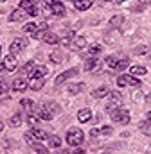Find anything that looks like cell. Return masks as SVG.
<instances>
[{
    "mask_svg": "<svg viewBox=\"0 0 151 154\" xmlns=\"http://www.w3.org/2000/svg\"><path fill=\"white\" fill-rule=\"evenodd\" d=\"M126 66H128V59H126V57H122L120 61L115 63V70H124Z\"/></svg>",
    "mask_w": 151,
    "mask_h": 154,
    "instance_id": "obj_34",
    "label": "cell"
},
{
    "mask_svg": "<svg viewBox=\"0 0 151 154\" xmlns=\"http://www.w3.org/2000/svg\"><path fill=\"white\" fill-rule=\"evenodd\" d=\"M7 99V84L5 82H0V100Z\"/></svg>",
    "mask_w": 151,
    "mask_h": 154,
    "instance_id": "obj_35",
    "label": "cell"
},
{
    "mask_svg": "<svg viewBox=\"0 0 151 154\" xmlns=\"http://www.w3.org/2000/svg\"><path fill=\"white\" fill-rule=\"evenodd\" d=\"M36 29H40V31H43V32H45V31H47V23H45V22H41Z\"/></svg>",
    "mask_w": 151,
    "mask_h": 154,
    "instance_id": "obj_44",
    "label": "cell"
},
{
    "mask_svg": "<svg viewBox=\"0 0 151 154\" xmlns=\"http://www.w3.org/2000/svg\"><path fill=\"white\" fill-rule=\"evenodd\" d=\"M122 22H124V18L120 14H115V16H112V20H110V27H119V25H122Z\"/></svg>",
    "mask_w": 151,
    "mask_h": 154,
    "instance_id": "obj_30",
    "label": "cell"
},
{
    "mask_svg": "<svg viewBox=\"0 0 151 154\" xmlns=\"http://www.w3.org/2000/svg\"><path fill=\"white\" fill-rule=\"evenodd\" d=\"M4 70H7V72H13L14 68H16V57H14V54H7L5 57H4Z\"/></svg>",
    "mask_w": 151,
    "mask_h": 154,
    "instance_id": "obj_6",
    "label": "cell"
},
{
    "mask_svg": "<svg viewBox=\"0 0 151 154\" xmlns=\"http://www.w3.org/2000/svg\"><path fill=\"white\" fill-rule=\"evenodd\" d=\"M104 61H106V65H108L110 68H115V63H117V57H115V56H108V57H106Z\"/></svg>",
    "mask_w": 151,
    "mask_h": 154,
    "instance_id": "obj_38",
    "label": "cell"
},
{
    "mask_svg": "<svg viewBox=\"0 0 151 154\" xmlns=\"http://www.w3.org/2000/svg\"><path fill=\"white\" fill-rule=\"evenodd\" d=\"M50 11H52V14H56V16H65V5L61 4V2H52L50 4Z\"/></svg>",
    "mask_w": 151,
    "mask_h": 154,
    "instance_id": "obj_10",
    "label": "cell"
},
{
    "mask_svg": "<svg viewBox=\"0 0 151 154\" xmlns=\"http://www.w3.org/2000/svg\"><path fill=\"white\" fill-rule=\"evenodd\" d=\"M40 2H41V4H43L45 7H50V4H52L54 0H40Z\"/></svg>",
    "mask_w": 151,
    "mask_h": 154,
    "instance_id": "obj_45",
    "label": "cell"
},
{
    "mask_svg": "<svg viewBox=\"0 0 151 154\" xmlns=\"http://www.w3.org/2000/svg\"><path fill=\"white\" fill-rule=\"evenodd\" d=\"M146 72H148V70H146L144 66H131V68H130V74H131V75H144Z\"/></svg>",
    "mask_w": 151,
    "mask_h": 154,
    "instance_id": "obj_29",
    "label": "cell"
},
{
    "mask_svg": "<svg viewBox=\"0 0 151 154\" xmlns=\"http://www.w3.org/2000/svg\"><path fill=\"white\" fill-rule=\"evenodd\" d=\"M9 125L11 127H20L22 125V115L20 113H14V115L9 118Z\"/></svg>",
    "mask_w": 151,
    "mask_h": 154,
    "instance_id": "obj_22",
    "label": "cell"
},
{
    "mask_svg": "<svg viewBox=\"0 0 151 154\" xmlns=\"http://www.w3.org/2000/svg\"><path fill=\"white\" fill-rule=\"evenodd\" d=\"M31 36L34 39H40V38H43V31H40V29H36L34 32H31Z\"/></svg>",
    "mask_w": 151,
    "mask_h": 154,
    "instance_id": "obj_42",
    "label": "cell"
},
{
    "mask_svg": "<svg viewBox=\"0 0 151 154\" xmlns=\"http://www.w3.org/2000/svg\"><path fill=\"white\" fill-rule=\"evenodd\" d=\"M43 84H45V77H31L29 79V88L33 91H40L43 88Z\"/></svg>",
    "mask_w": 151,
    "mask_h": 154,
    "instance_id": "obj_7",
    "label": "cell"
},
{
    "mask_svg": "<svg viewBox=\"0 0 151 154\" xmlns=\"http://www.w3.org/2000/svg\"><path fill=\"white\" fill-rule=\"evenodd\" d=\"M0 2H5V0H0Z\"/></svg>",
    "mask_w": 151,
    "mask_h": 154,
    "instance_id": "obj_50",
    "label": "cell"
},
{
    "mask_svg": "<svg viewBox=\"0 0 151 154\" xmlns=\"http://www.w3.org/2000/svg\"><path fill=\"white\" fill-rule=\"evenodd\" d=\"M38 118L36 115H33V113H27V124L31 125V127H34V125H38Z\"/></svg>",
    "mask_w": 151,
    "mask_h": 154,
    "instance_id": "obj_33",
    "label": "cell"
},
{
    "mask_svg": "<svg viewBox=\"0 0 151 154\" xmlns=\"http://www.w3.org/2000/svg\"><path fill=\"white\" fill-rule=\"evenodd\" d=\"M47 66H43V65H40V66H34L33 68V72H31V77H45L47 75Z\"/></svg>",
    "mask_w": 151,
    "mask_h": 154,
    "instance_id": "obj_20",
    "label": "cell"
},
{
    "mask_svg": "<svg viewBox=\"0 0 151 154\" xmlns=\"http://www.w3.org/2000/svg\"><path fill=\"white\" fill-rule=\"evenodd\" d=\"M77 75V68H70V70H65V72H61L59 75L56 77V81H54V84L56 86H59V84H63L65 81H69L70 77Z\"/></svg>",
    "mask_w": 151,
    "mask_h": 154,
    "instance_id": "obj_4",
    "label": "cell"
},
{
    "mask_svg": "<svg viewBox=\"0 0 151 154\" xmlns=\"http://www.w3.org/2000/svg\"><path fill=\"white\" fill-rule=\"evenodd\" d=\"M90 136H92V138H95V136H99V129H95V127H94V129L90 131Z\"/></svg>",
    "mask_w": 151,
    "mask_h": 154,
    "instance_id": "obj_43",
    "label": "cell"
},
{
    "mask_svg": "<svg viewBox=\"0 0 151 154\" xmlns=\"http://www.w3.org/2000/svg\"><path fill=\"white\" fill-rule=\"evenodd\" d=\"M117 86L119 88H124V86H128V82H126V77H124V74L120 77H117Z\"/></svg>",
    "mask_w": 151,
    "mask_h": 154,
    "instance_id": "obj_39",
    "label": "cell"
},
{
    "mask_svg": "<svg viewBox=\"0 0 151 154\" xmlns=\"http://www.w3.org/2000/svg\"><path fill=\"white\" fill-rule=\"evenodd\" d=\"M20 7H22V9H25V11H29L31 7H34V4H33L31 0H22V2H20Z\"/></svg>",
    "mask_w": 151,
    "mask_h": 154,
    "instance_id": "obj_37",
    "label": "cell"
},
{
    "mask_svg": "<svg viewBox=\"0 0 151 154\" xmlns=\"http://www.w3.org/2000/svg\"><path fill=\"white\" fill-rule=\"evenodd\" d=\"M31 147H33V151H36V152H41V154H47V152H49V149H47V147H43L41 143H38V140L33 143V145H31Z\"/></svg>",
    "mask_w": 151,
    "mask_h": 154,
    "instance_id": "obj_31",
    "label": "cell"
},
{
    "mask_svg": "<svg viewBox=\"0 0 151 154\" xmlns=\"http://www.w3.org/2000/svg\"><path fill=\"white\" fill-rule=\"evenodd\" d=\"M108 91H110V90H108L106 86H99L97 90H94V91H92V97H94V99H103V97H106V95H108Z\"/></svg>",
    "mask_w": 151,
    "mask_h": 154,
    "instance_id": "obj_19",
    "label": "cell"
},
{
    "mask_svg": "<svg viewBox=\"0 0 151 154\" xmlns=\"http://www.w3.org/2000/svg\"><path fill=\"white\" fill-rule=\"evenodd\" d=\"M25 9H22V7H18L16 11H13L11 13V16H9V22H20V20H24L25 18Z\"/></svg>",
    "mask_w": 151,
    "mask_h": 154,
    "instance_id": "obj_12",
    "label": "cell"
},
{
    "mask_svg": "<svg viewBox=\"0 0 151 154\" xmlns=\"http://www.w3.org/2000/svg\"><path fill=\"white\" fill-rule=\"evenodd\" d=\"M92 4H94V0H76L74 5L77 11H86V9H90L92 7Z\"/></svg>",
    "mask_w": 151,
    "mask_h": 154,
    "instance_id": "obj_15",
    "label": "cell"
},
{
    "mask_svg": "<svg viewBox=\"0 0 151 154\" xmlns=\"http://www.w3.org/2000/svg\"><path fill=\"white\" fill-rule=\"evenodd\" d=\"M0 57H2V45H0Z\"/></svg>",
    "mask_w": 151,
    "mask_h": 154,
    "instance_id": "obj_48",
    "label": "cell"
},
{
    "mask_svg": "<svg viewBox=\"0 0 151 154\" xmlns=\"http://www.w3.org/2000/svg\"><path fill=\"white\" fill-rule=\"evenodd\" d=\"M2 131H4V124L0 122V133H2Z\"/></svg>",
    "mask_w": 151,
    "mask_h": 154,
    "instance_id": "obj_47",
    "label": "cell"
},
{
    "mask_svg": "<svg viewBox=\"0 0 151 154\" xmlns=\"http://www.w3.org/2000/svg\"><path fill=\"white\" fill-rule=\"evenodd\" d=\"M104 2H113V0H104Z\"/></svg>",
    "mask_w": 151,
    "mask_h": 154,
    "instance_id": "obj_49",
    "label": "cell"
},
{
    "mask_svg": "<svg viewBox=\"0 0 151 154\" xmlns=\"http://www.w3.org/2000/svg\"><path fill=\"white\" fill-rule=\"evenodd\" d=\"M36 116L40 118V120H45V122H50L52 120V113H49V109L41 104L40 108H38V111H36Z\"/></svg>",
    "mask_w": 151,
    "mask_h": 154,
    "instance_id": "obj_9",
    "label": "cell"
},
{
    "mask_svg": "<svg viewBox=\"0 0 151 154\" xmlns=\"http://www.w3.org/2000/svg\"><path fill=\"white\" fill-rule=\"evenodd\" d=\"M124 77H126V82H128V84H131V86H135V88H139V86L142 84V82H140V79L133 77L131 74H130V75H124Z\"/></svg>",
    "mask_w": 151,
    "mask_h": 154,
    "instance_id": "obj_28",
    "label": "cell"
},
{
    "mask_svg": "<svg viewBox=\"0 0 151 154\" xmlns=\"http://www.w3.org/2000/svg\"><path fill=\"white\" fill-rule=\"evenodd\" d=\"M101 50H103L101 45H90V47H88V54H90V56H97Z\"/></svg>",
    "mask_w": 151,
    "mask_h": 154,
    "instance_id": "obj_32",
    "label": "cell"
},
{
    "mask_svg": "<svg viewBox=\"0 0 151 154\" xmlns=\"http://www.w3.org/2000/svg\"><path fill=\"white\" fill-rule=\"evenodd\" d=\"M2 70H4V63L0 61V72H2Z\"/></svg>",
    "mask_w": 151,
    "mask_h": 154,
    "instance_id": "obj_46",
    "label": "cell"
},
{
    "mask_svg": "<svg viewBox=\"0 0 151 154\" xmlns=\"http://www.w3.org/2000/svg\"><path fill=\"white\" fill-rule=\"evenodd\" d=\"M27 47V41L24 38H16V39H13V43H11V54H18V52H22L24 48Z\"/></svg>",
    "mask_w": 151,
    "mask_h": 154,
    "instance_id": "obj_5",
    "label": "cell"
},
{
    "mask_svg": "<svg viewBox=\"0 0 151 154\" xmlns=\"http://www.w3.org/2000/svg\"><path fill=\"white\" fill-rule=\"evenodd\" d=\"M97 66H99V61L95 59V56H90L85 61V70L86 72H94V70H97Z\"/></svg>",
    "mask_w": 151,
    "mask_h": 154,
    "instance_id": "obj_11",
    "label": "cell"
},
{
    "mask_svg": "<svg viewBox=\"0 0 151 154\" xmlns=\"http://www.w3.org/2000/svg\"><path fill=\"white\" fill-rule=\"evenodd\" d=\"M110 115H112V120L115 124H122V125H126L128 122H130V113H128V109H124V108H115L113 111H110Z\"/></svg>",
    "mask_w": 151,
    "mask_h": 154,
    "instance_id": "obj_2",
    "label": "cell"
},
{
    "mask_svg": "<svg viewBox=\"0 0 151 154\" xmlns=\"http://www.w3.org/2000/svg\"><path fill=\"white\" fill-rule=\"evenodd\" d=\"M47 140H49V147H52V149H56V147H59V145H61V138H59V136H56V134H52V136L49 134V138H47Z\"/></svg>",
    "mask_w": 151,
    "mask_h": 154,
    "instance_id": "obj_23",
    "label": "cell"
},
{
    "mask_svg": "<svg viewBox=\"0 0 151 154\" xmlns=\"http://www.w3.org/2000/svg\"><path fill=\"white\" fill-rule=\"evenodd\" d=\"M34 31H36V23H25V25H24V32L31 34V32H34Z\"/></svg>",
    "mask_w": 151,
    "mask_h": 154,
    "instance_id": "obj_36",
    "label": "cell"
},
{
    "mask_svg": "<svg viewBox=\"0 0 151 154\" xmlns=\"http://www.w3.org/2000/svg\"><path fill=\"white\" fill-rule=\"evenodd\" d=\"M47 109H49V113H52V116L56 115V113H59L61 109H59V106L56 104V102H47V104H43Z\"/></svg>",
    "mask_w": 151,
    "mask_h": 154,
    "instance_id": "obj_26",
    "label": "cell"
},
{
    "mask_svg": "<svg viewBox=\"0 0 151 154\" xmlns=\"http://www.w3.org/2000/svg\"><path fill=\"white\" fill-rule=\"evenodd\" d=\"M85 90V84L83 82H79V84H70L69 86V93H72V95H77L79 91H83Z\"/></svg>",
    "mask_w": 151,
    "mask_h": 154,
    "instance_id": "obj_25",
    "label": "cell"
},
{
    "mask_svg": "<svg viewBox=\"0 0 151 154\" xmlns=\"http://www.w3.org/2000/svg\"><path fill=\"white\" fill-rule=\"evenodd\" d=\"M112 133H113V129L110 127V125H104V127H103V129L99 131V134H104V136H110Z\"/></svg>",
    "mask_w": 151,
    "mask_h": 154,
    "instance_id": "obj_40",
    "label": "cell"
},
{
    "mask_svg": "<svg viewBox=\"0 0 151 154\" xmlns=\"http://www.w3.org/2000/svg\"><path fill=\"white\" fill-rule=\"evenodd\" d=\"M50 61H52V63H56V65H59V63L63 61V54H61L59 50H54V52L50 54Z\"/></svg>",
    "mask_w": 151,
    "mask_h": 154,
    "instance_id": "obj_27",
    "label": "cell"
},
{
    "mask_svg": "<svg viewBox=\"0 0 151 154\" xmlns=\"http://www.w3.org/2000/svg\"><path fill=\"white\" fill-rule=\"evenodd\" d=\"M29 133H31L36 140H47V138H49V133H47V131H43V129H38L36 125H34V127H31V131H29Z\"/></svg>",
    "mask_w": 151,
    "mask_h": 154,
    "instance_id": "obj_13",
    "label": "cell"
},
{
    "mask_svg": "<svg viewBox=\"0 0 151 154\" xmlns=\"http://www.w3.org/2000/svg\"><path fill=\"white\" fill-rule=\"evenodd\" d=\"M108 97H110V102L106 104V111L110 113V111H113L115 108H119L120 106V100H122V95H120V91H108Z\"/></svg>",
    "mask_w": 151,
    "mask_h": 154,
    "instance_id": "obj_3",
    "label": "cell"
},
{
    "mask_svg": "<svg viewBox=\"0 0 151 154\" xmlns=\"http://www.w3.org/2000/svg\"><path fill=\"white\" fill-rule=\"evenodd\" d=\"M74 41L70 43L72 45V48H76V50H81V48H85L86 47V38H83V36H74Z\"/></svg>",
    "mask_w": 151,
    "mask_h": 154,
    "instance_id": "obj_16",
    "label": "cell"
},
{
    "mask_svg": "<svg viewBox=\"0 0 151 154\" xmlns=\"http://www.w3.org/2000/svg\"><path fill=\"white\" fill-rule=\"evenodd\" d=\"M20 106H22V109H24L25 113H33V111H34V102H33L31 99H22V100H20Z\"/></svg>",
    "mask_w": 151,
    "mask_h": 154,
    "instance_id": "obj_17",
    "label": "cell"
},
{
    "mask_svg": "<svg viewBox=\"0 0 151 154\" xmlns=\"http://www.w3.org/2000/svg\"><path fill=\"white\" fill-rule=\"evenodd\" d=\"M36 65H34V61H27L24 66H22V74L24 75H31V72H33V68H34Z\"/></svg>",
    "mask_w": 151,
    "mask_h": 154,
    "instance_id": "obj_24",
    "label": "cell"
},
{
    "mask_svg": "<svg viewBox=\"0 0 151 154\" xmlns=\"http://www.w3.org/2000/svg\"><path fill=\"white\" fill-rule=\"evenodd\" d=\"M148 52H149V48L146 45H140L139 48H135V54H148Z\"/></svg>",
    "mask_w": 151,
    "mask_h": 154,
    "instance_id": "obj_41",
    "label": "cell"
},
{
    "mask_svg": "<svg viewBox=\"0 0 151 154\" xmlns=\"http://www.w3.org/2000/svg\"><path fill=\"white\" fill-rule=\"evenodd\" d=\"M43 41H45L47 45H56V43L59 41V38H58L54 32H45V34H43Z\"/></svg>",
    "mask_w": 151,
    "mask_h": 154,
    "instance_id": "obj_21",
    "label": "cell"
},
{
    "mask_svg": "<svg viewBox=\"0 0 151 154\" xmlns=\"http://www.w3.org/2000/svg\"><path fill=\"white\" fill-rule=\"evenodd\" d=\"M83 140H85V133H83L81 129H77V127H70V129H69V133H67V143H69L70 147L81 145Z\"/></svg>",
    "mask_w": 151,
    "mask_h": 154,
    "instance_id": "obj_1",
    "label": "cell"
},
{
    "mask_svg": "<svg viewBox=\"0 0 151 154\" xmlns=\"http://www.w3.org/2000/svg\"><path fill=\"white\" fill-rule=\"evenodd\" d=\"M29 88V81H25L24 77H18L13 81V90L14 91H25Z\"/></svg>",
    "mask_w": 151,
    "mask_h": 154,
    "instance_id": "obj_8",
    "label": "cell"
},
{
    "mask_svg": "<svg viewBox=\"0 0 151 154\" xmlns=\"http://www.w3.org/2000/svg\"><path fill=\"white\" fill-rule=\"evenodd\" d=\"M139 129H140V133H142V134L149 136V134H151V118H144V120L139 124Z\"/></svg>",
    "mask_w": 151,
    "mask_h": 154,
    "instance_id": "obj_14",
    "label": "cell"
},
{
    "mask_svg": "<svg viewBox=\"0 0 151 154\" xmlns=\"http://www.w3.org/2000/svg\"><path fill=\"white\" fill-rule=\"evenodd\" d=\"M90 118H92V111L86 108V109H81L79 113H77V120L81 122V124H86V122H90Z\"/></svg>",
    "mask_w": 151,
    "mask_h": 154,
    "instance_id": "obj_18",
    "label": "cell"
}]
</instances>
